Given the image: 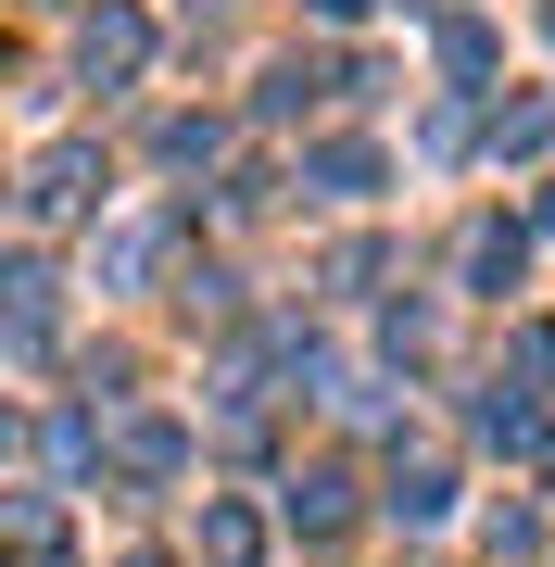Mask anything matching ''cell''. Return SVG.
Segmentation results:
<instances>
[{
	"instance_id": "cell-2",
	"label": "cell",
	"mask_w": 555,
	"mask_h": 567,
	"mask_svg": "<svg viewBox=\"0 0 555 567\" xmlns=\"http://www.w3.org/2000/svg\"><path fill=\"white\" fill-rule=\"evenodd\" d=\"M76 203H89V152H39V177H25V215H39V227H63Z\"/></svg>"
},
{
	"instance_id": "cell-10",
	"label": "cell",
	"mask_w": 555,
	"mask_h": 567,
	"mask_svg": "<svg viewBox=\"0 0 555 567\" xmlns=\"http://www.w3.org/2000/svg\"><path fill=\"white\" fill-rule=\"evenodd\" d=\"M316 13H341V25H353V13H367V0H316Z\"/></svg>"
},
{
	"instance_id": "cell-7",
	"label": "cell",
	"mask_w": 555,
	"mask_h": 567,
	"mask_svg": "<svg viewBox=\"0 0 555 567\" xmlns=\"http://www.w3.org/2000/svg\"><path fill=\"white\" fill-rule=\"evenodd\" d=\"M480 442L493 454H543V416L531 404H480Z\"/></svg>"
},
{
	"instance_id": "cell-4",
	"label": "cell",
	"mask_w": 555,
	"mask_h": 567,
	"mask_svg": "<svg viewBox=\"0 0 555 567\" xmlns=\"http://www.w3.org/2000/svg\"><path fill=\"white\" fill-rule=\"evenodd\" d=\"M517 278V227H467V290H505Z\"/></svg>"
},
{
	"instance_id": "cell-5",
	"label": "cell",
	"mask_w": 555,
	"mask_h": 567,
	"mask_svg": "<svg viewBox=\"0 0 555 567\" xmlns=\"http://www.w3.org/2000/svg\"><path fill=\"white\" fill-rule=\"evenodd\" d=\"M290 517H304V529H341V517H353V480H329V466H316V480L290 492Z\"/></svg>"
},
{
	"instance_id": "cell-1",
	"label": "cell",
	"mask_w": 555,
	"mask_h": 567,
	"mask_svg": "<svg viewBox=\"0 0 555 567\" xmlns=\"http://www.w3.org/2000/svg\"><path fill=\"white\" fill-rule=\"evenodd\" d=\"M76 51H89V76H140V63H152V25L126 13V0H102V13L76 25Z\"/></svg>"
},
{
	"instance_id": "cell-9",
	"label": "cell",
	"mask_w": 555,
	"mask_h": 567,
	"mask_svg": "<svg viewBox=\"0 0 555 567\" xmlns=\"http://www.w3.org/2000/svg\"><path fill=\"white\" fill-rule=\"evenodd\" d=\"M442 505H454V480H442V466H417V480L391 492V517H442Z\"/></svg>"
},
{
	"instance_id": "cell-6",
	"label": "cell",
	"mask_w": 555,
	"mask_h": 567,
	"mask_svg": "<svg viewBox=\"0 0 555 567\" xmlns=\"http://www.w3.org/2000/svg\"><path fill=\"white\" fill-rule=\"evenodd\" d=\"M316 189H379V152L367 140H329V152H316Z\"/></svg>"
},
{
	"instance_id": "cell-3",
	"label": "cell",
	"mask_w": 555,
	"mask_h": 567,
	"mask_svg": "<svg viewBox=\"0 0 555 567\" xmlns=\"http://www.w3.org/2000/svg\"><path fill=\"white\" fill-rule=\"evenodd\" d=\"M203 567H266V529H253L240 505H215L203 517Z\"/></svg>"
},
{
	"instance_id": "cell-8",
	"label": "cell",
	"mask_w": 555,
	"mask_h": 567,
	"mask_svg": "<svg viewBox=\"0 0 555 567\" xmlns=\"http://www.w3.org/2000/svg\"><path fill=\"white\" fill-rule=\"evenodd\" d=\"M177 454H189V442H177V429H165V416H140V429H126V466H152V480H165V466H177Z\"/></svg>"
}]
</instances>
